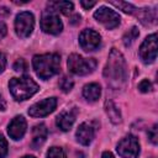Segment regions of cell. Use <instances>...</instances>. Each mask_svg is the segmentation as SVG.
Segmentation results:
<instances>
[{"instance_id":"8fae6325","label":"cell","mask_w":158,"mask_h":158,"mask_svg":"<svg viewBox=\"0 0 158 158\" xmlns=\"http://www.w3.org/2000/svg\"><path fill=\"white\" fill-rule=\"evenodd\" d=\"M56 106H57V99L56 98H47L42 101L33 104L28 109V115L32 117H43V116H47L51 112H53Z\"/></svg>"},{"instance_id":"3957f363","label":"cell","mask_w":158,"mask_h":158,"mask_svg":"<svg viewBox=\"0 0 158 158\" xmlns=\"http://www.w3.org/2000/svg\"><path fill=\"white\" fill-rule=\"evenodd\" d=\"M9 89L15 100L22 101L30 99L33 94H36L38 90V85L30 77L25 75L20 78H11L9 81Z\"/></svg>"},{"instance_id":"8992f818","label":"cell","mask_w":158,"mask_h":158,"mask_svg":"<svg viewBox=\"0 0 158 158\" xmlns=\"http://www.w3.org/2000/svg\"><path fill=\"white\" fill-rule=\"evenodd\" d=\"M33 27H35V17L31 12L23 11L16 16L15 30H16V33L19 37H21V38L28 37L32 33Z\"/></svg>"},{"instance_id":"f1b7e54d","label":"cell","mask_w":158,"mask_h":158,"mask_svg":"<svg viewBox=\"0 0 158 158\" xmlns=\"http://www.w3.org/2000/svg\"><path fill=\"white\" fill-rule=\"evenodd\" d=\"M95 4H96V1H84V0L80 1V5H81L84 9H86V10H89L90 7H93Z\"/></svg>"},{"instance_id":"ba28073f","label":"cell","mask_w":158,"mask_h":158,"mask_svg":"<svg viewBox=\"0 0 158 158\" xmlns=\"http://www.w3.org/2000/svg\"><path fill=\"white\" fill-rule=\"evenodd\" d=\"M94 17L98 22L104 25V27L107 30H112V28L117 27L120 25V20H121L120 15L116 11H114L109 7H105V6L96 10L94 12Z\"/></svg>"},{"instance_id":"44dd1931","label":"cell","mask_w":158,"mask_h":158,"mask_svg":"<svg viewBox=\"0 0 158 158\" xmlns=\"http://www.w3.org/2000/svg\"><path fill=\"white\" fill-rule=\"evenodd\" d=\"M138 30H137V27H132L131 30H128V32L123 36V43H125V46H130L137 37H138Z\"/></svg>"},{"instance_id":"30bf717a","label":"cell","mask_w":158,"mask_h":158,"mask_svg":"<svg viewBox=\"0 0 158 158\" xmlns=\"http://www.w3.org/2000/svg\"><path fill=\"white\" fill-rule=\"evenodd\" d=\"M100 42H101V37L94 30L85 28L79 35V44H80L81 49H84L85 52L96 49L100 46Z\"/></svg>"},{"instance_id":"836d02e7","label":"cell","mask_w":158,"mask_h":158,"mask_svg":"<svg viewBox=\"0 0 158 158\" xmlns=\"http://www.w3.org/2000/svg\"><path fill=\"white\" fill-rule=\"evenodd\" d=\"M22 158H35L33 156H25V157H22Z\"/></svg>"},{"instance_id":"4fadbf2b","label":"cell","mask_w":158,"mask_h":158,"mask_svg":"<svg viewBox=\"0 0 158 158\" xmlns=\"http://www.w3.org/2000/svg\"><path fill=\"white\" fill-rule=\"evenodd\" d=\"M95 136V127L89 122H83L77 130V141L84 146L91 143Z\"/></svg>"},{"instance_id":"9c48e42d","label":"cell","mask_w":158,"mask_h":158,"mask_svg":"<svg viewBox=\"0 0 158 158\" xmlns=\"http://www.w3.org/2000/svg\"><path fill=\"white\" fill-rule=\"evenodd\" d=\"M139 57L143 63H153L157 58V35H149L139 47Z\"/></svg>"},{"instance_id":"6da1fadb","label":"cell","mask_w":158,"mask_h":158,"mask_svg":"<svg viewBox=\"0 0 158 158\" xmlns=\"http://www.w3.org/2000/svg\"><path fill=\"white\" fill-rule=\"evenodd\" d=\"M104 77L106 78L110 86L114 89H122L126 84L127 79V68L126 62L121 52H118L116 48H112L110 51L105 69H104Z\"/></svg>"},{"instance_id":"4dcf8cb0","label":"cell","mask_w":158,"mask_h":158,"mask_svg":"<svg viewBox=\"0 0 158 158\" xmlns=\"http://www.w3.org/2000/svg\"><path fill=\"white\" fill-rule=\"evenodd\" d=\"M5 107H6V102H5V100L2 99V96L0 95V110H1V111H4V110H5Z\"/></svg>"},{"instance_id":"1f68e13d","label":"cell","mask_w":158,"mask_h":158,"mask_svg":"<svg viewBox=\"0 0 158 158\" xmlns=\"http://www.w3.org/2000/svg\"><path fill=\"white\" fill-rule=\"evenodd\" d=\"M101 158H115V157H114V154H112L111 152H107V151H106V152L102 153Z\"/></svg>"},{"instance_id":"d6a6232c","label":"cell","mask_w":158,"mask_h":158,"mask_svg":"<svg viewBox=\"0 0 158 158\" xmlns=\"http://www.w3.org/2000/svg\"><path fill=\"white\" fill-rule=\"evenodd\" d=\"M78 21H80V16H79V15H75V16L73 17L72 23H75V22H78Z\"/></svg>"},{"instance_id":"ac0fdd59","label":"cell","mask_w":158,"mask_h":158,"mask_svg":"<svg viewBox=\"0 0 158 158\" xmlns=\"http://www.w3.org/2000/svg\"><path fill=\"white\" fill-rule=\"evenodd\" d=\"M49 10H54V11H59L64 15H69L73 10V2L70 1H54V2H49Z\"/></svg>"},{"instance_id":"603a6c76","label":"cell","mask_w":158,"mask_h":158,"mask_svg":"<svg viewBox=\"0 0 158 158\" xmlns=\"http://www.w3.org/2000/svg\"><path fill=\"white\" fill-rule=\"evenodd\" d=\"M47 158H67V157L60 147H52L47 152Z\"/></svg>"},{"instance_id":"5b68a950","label":"cell","mask_w":158,"mask_h":158,"mask_svg":"<svg viewBox=\"0 0 158 158\" xmlns=\"http://www.w3.org/2000/svg\"><path fill=\"white\" fill-rule=\"evenodd\" d=\"M41 28L49 35H58L63 30V23L54 10H46L41 17Z\"/></svg>"},{"instance_id":"cb8c5ba5","label":"cell","mask_w":158,"mask_h":158,"mask_svg":"<svg viewBox=\"0 0 158 158\" xmlns=\"http://www.w3.org/2000/svg\"><path fill=\"white\" fill-rule=\"evenodd\" d=\"M148 138L151 139V142L153 144H157L158 142V126L154 125L149 131H148Z\"/></svg>"},{"instance_id":"9a60e30c","label":"cell","mask_w":158,"mask_h":158,"mask_svg":"<svg viewBox=\"0 0 158 158\" xmlns=\"http://www.w3.org/2000/svg\"><path fill=\"white\" fill-rule=\"evenodd\" d=\"M47 133H48V131H47L46 125H43V123L36 125L32 130V142H31L32 148H35V149L40 148L44 143V141L47 138Z\"/></svg>"},{"instance_id":"e0dca14e","label":"cell","mask_w":158,"mask_h":158,"mask_svg":"<svg viewBox=\"0 0 158 158\" xmlns=\"http://www.w3.org/2000/svg\"><path fill=\"white\" fill-rule=\"evenodd\" d=\"M105 111H106V114H107V116H109V118L111 120L112 123H120L121 122L120 110L114 104V101H111V100L105 101Z\"/></svg>"},{"instance_id":"4316f807","label":"cell","mask_w":158,"mask_h":158,"mask_svg":"<svg viewBox=\"0 0 158 158\" xmlns=\"http://www.w3.org/2000/svg\"><path fill=\"white\" fill-rule=\"evenodd\" d=\"M26 62L23 60V59H17L15 63H14V69L16 70V72H25L26 70Z\"/></svg>"},{"instance_id":"ffe728a7","label":"cell","mask_w":158,"mask_h":158,"mask_svg":"<svg viewBox=\"0 0 158 158\" xmlns=\"http://www.w3.org/2000/svg\"><path fill=\"white\" fill-rule=\"evenodd\" d=\"M111 4L114 6H116V7H118L120 10H122L126 14H133L135 11H137V9L132 4H130V2H125V1H111Z\"/></svg>"},{"instance_id":"52a82bcc","label":"cell","mask_w":158,"mask_h":158,"mask_svg":"<svg viewBox=\"0 0 158 158\" xmlns=\"http://www.w3.org/2000/svg\"><path fill=\"white\" fill-rule=\"evenodd\" d=\"M116 149H117V153L122 158H137L139 154L138 139L135 136L128 135L118 142Z\"/></svg>"},{"instance_id":"7a4b0ae2","label":"cell","mask_w":158,"mask_h":158,"mask_svg":"<svg viewBox=\"0 0 158 158\" xmlns=\"http://www.w3.org/2000/svg\"><path fill=\"white\" fill-rule=\"evenodd\" d=\"M32 65L36 74L41 79H49L51 77L59 73L60 69V57L57 53L37 54L32 59Z\"/></svg>"},{"instance_id":"83f0119b","label":"cell","mask_w":158,"mask_h":158,"mask_svg":"<svg viewBox=\"0 0 158 158\" xmlns=\"http://www.w3.org/2000/svg\"><path fill=\"white\" fill-rule=\"evenodd\" d=\"M5 67H6V57H5V54H4V53H1V52H0V73H2V72H4Z\"/></svg>"},{"instance_id":"484cf974","label":"cell","mask_w":158,"mask_h":158,"mask_svg":"<svg viewBox=\"0 0 158 158\" xmlns=\"http://www.w3.org/2000/svg\"><path fill=\"white\" fill-rule=\"evenodd\" d=\"M7 154V142L2 135H0V158H4Z\"/></svg>"},{"instance_id":"d4e9b609","label":"cell","mask_w":158,"mask_h":158,"mask_svg":"<svg viewBox=\"0 0 158 158\" xmlns=\"http://www.w3.org/2000/svg\"><path fill=\"white\" fill-rule=\"evenodd\" d=\"M138 89H139V91H142V93H149V91L152 90V84H151V81H149L148 79H143V80L138 84Z\"/></svg>"},{"instance_id":"2e32d148","label":"cell","mask_w":158,"mask_h":158,"mask_svg":"<svg viewBox=\"0 0 158 158\" xmlns=\"http://www.w3.org/2000/svg\"><path fill=\"white\" fill-rule=\"evenodd\" d=\"M100 95H101V86L98 83H90L83 88V96L90 102L99 100Z\"/></svg>"},{"instance_id":"d6986e66","label":"cell","mask_w":158,"mask_h":158,"mask_svg":"<svg viewBox=\"0 0 158 158\" xmlns=\"http://www.w3.org/2000/svg\"><path fill=\"white\" fill-rule=\"evenodd\" d=\"M141 22L144 23V25H148V23H156V11L154 10H151V9H143L141 11Z\"/></svg>"},{"instance_id":"277c9868","label":"cell","mask_w":158,"mask_h":158,"mask_svg":"<svg viewBox=\"0 0 158 158\" xmlns=\"http://www.w3.org/2000/svg\"><path fill=\"white\" fill-rule=\"evenodd\" d=\"M68 68L73 74L86 75L96 68V60L94 58H84L77 53H73L68 58Z\"/></svg>"},{"instance_id":"f546056e","label":"cell","mask_w":158,"mask_h":158,"mask_svg":"<svg viewBox=\"0 0 158 158\" xmlns=\"http://www.w3.org/2000/svg\"><path fill=\"white\" fill-rule=\"evenodd\" d=\"M6 32H7V27H6V25H5L2 21H0V40L5 37Z\"/></svg>"},{"instance_id":"7402d4cb","label":"cell","mask_w":158,"mask_h":158,"mask_svg":"<svg viewBox=\"0 0 158 158\" xmlns=\"http://www.w3.org/2000/svg\"><path fill=\"white\" fill-rule=\"evenodd\" d=\"M73 85H74V81L68 77H63L59 81V88L62 89L63 93H69L72 90Z\"/></svg>"},{"instance_id":"7c38bea8","label":"cell","mask_w":158,"mask_h":158,"mask_svg":"<svg viewBox=\"0 0 158 158\" xmlns=\"http://www.w3.org/2000/svg\"><path fill=\"white\" fill-rule=\"evenodd\" d=\"M26 128H27V122L23 118V116H15L9 125L7 132L12 139L17 141V139H21L23 137Z\"/></svg>"},{"instance_id":"5bb4252c","label":"cell","mask_w":158,"mask_h":158,"mask_svg":"<svg viewBox=\"0 0 158 158\" xmlns=\"http://www.w3.org/2000/svg\"><path fill=\"white\" fill-rule=\"evenodd\" d=\"M75 116H77V111L74 109L68 110V111H63L58 115L56 123L62 131H69L70 127L73 126L74 121H75Z\"/></svg>"}]
</instances>
